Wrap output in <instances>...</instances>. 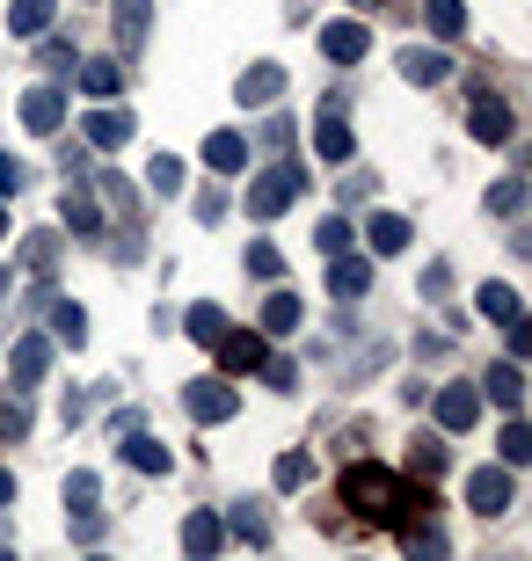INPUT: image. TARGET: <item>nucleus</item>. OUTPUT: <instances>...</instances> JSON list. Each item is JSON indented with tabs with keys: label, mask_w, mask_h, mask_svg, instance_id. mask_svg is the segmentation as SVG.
<instances>
[{
	"label": "nucleus",
	"mask_w": 532,
	"mask_h": 561,
	"mask_svg": "<svg viewBox=\"0 0 532 561\" xmlns=\"http://www.w3.org/2000/svg\"><path fill=\"white\" fill-rule=\"evenodd\" d=\"M496 453H503V467H532V423H503V437H496Z\"/></svg>",
	"instance_id": "obj_31"
},
{
	"label": "nucleus",
	"mask_w": 532,
	"mask_h": 561,
	"mask_svg": "<svg viewBox=\"0 0 532 561\" xmlns=\"http://www.w3.org/2000/svg\"><path fill=\"white\" fill-rule=\"evenodd\" d=\"M212 351H219L226 373H256V365L270 357V343H263L256 329H219V343H212Z\"/></svg>",
	"instance_id": "obj_10"
},
{
	"label": "nucleus",
	"mask_w": 532,
	"mask_h": 561,
	"mask_svg": "<svg viewBox=\"0 0 532 561\" xmlns=\"http://www.w3.org/2000/svg\"><path fill=\"white\" fill-rule=\"evenodd\" d=\"M328 291H336V299H365L372 291V263L365 255H328Z\"/></svg>",
	"instance_id": "obj_14"
},
{
	"label": "nucleus",
	"mask_w": 532,
	"mask_h": 561,
	"mask_svg": "<svg viewBox=\"0 0 532 561\" xmlns=\"http://www.w3.org/2000/svg\"><path fill=\"white\" fill-rule=\"evenodd\" d=\"M307 321V307H299V291H270V307H263V329L270 335H292Z\"/></svg>",
	"instance_id": "obj_25"
},
{
	"label": "nucleus",
	"mask_w": 532,
	"mask_h": 561,
	"mask_svg": "<svg viewBox=\"0 0 532 561\" xmlns=\"http://www.w3.org/2000/svg\"><path fill=\"white\" fill-rule=\"evenodd\" d=\"M59 219L81 233V241H95V233H103V205H95L88 190H66V197H59Z\"/></svg>",
	"instance_id": "obj_21"
},
{
	"label": "nucleus",
	"mask_w": 532,
	"mask_h": 561,
	"mask_svg": "<svg viewBox=\"0 0 532 561\" xmlns=\"http://www.w3.org/2000/svg\"><path fill=\"white\" fill-rule=\"evenodd\" d=\"M314 153H321L328 168H350V153H358V139H350V125H343V95H328V103H321V125H314Z\"/></svg>",
	"instance_id": "obj_4"
},
{
	"label": "nucleus",
	"mask_w": 532,
	"mask_h": 561,
	"mask_svg": "<svg viewBox=\"0 0 532 561\" xmlns=\"http://www.w3.org/2000/svg\"><path fill=\"white\" fill-rule=\"evenodd\" d=\"M219 329H226V313L212 307V299H197V307L183 313V335H190V343H205V351H212V343H219Z\"/></svg>",
	"instance_id": "obj_28"
},
{
	"label": "nucleus",
	"mask_w": 532,
	"mask_h": 561,
	"mask_svg": "<svg viewBox=\"0 0 532 561\" xmlns=\"http://www.w3.org/2000/svg\"><path fill=\"white\" fill-rule=\"evenodd\" d=\"M234 95H241V110H270L278 95H285V66H270V59H263V66H248Z\"/></svg>",
	"instance_id": "obj_12"
},
{
	"label": "nucleus",
	"mask_w": 532,
	"mask_h": 561,
	"mask_svg": "<svg viewBox=\"0 0 532 561\" xmlns=\"http://www.w3.org/2000/svg\"><path fill=\"white\" fill-rule=\"evenodd\" d=\"M343 503H350L365 525H401V518H409V503H416V511L430 503V489H423V481L409 489V481L387 474L380 459H358V467L343 474Z\"/></svg>",
	"instance_id": "obj_1"
},
{
	"label": "nucleus",
	"mask_w": 532,
	"mask_h": 561,
	"mask_svg": "<svg viewBox=\"0 0 532 561\" xmlns=\"http://www.w3.org/2000/svg\"><path fill=\"white\" fill-rule=\"evenodd\" d=\"M66 125V95L52 81L44 88H30V95H22V131H37V139H52V131Z\"/></svg>",
	"instance_id": "obj_9"
},
{
	"label": "nucleus",
	"mask_w": 532,
	"mask_h": 561,
	"mask_svg": "<svg viewBox=\"0 0 532 561\" xmlns=\"http://www.w3.org/2000/svg\"><path fill=\"white\" fill-rule=\"evenodd\" d=\"M146 183L161 190V197H176V190H183V161H176V153H154V168H146Z\"/></svg>",
	"instance_id": "obj_34"
},
{
	"label": "nucleus",
	"mask_w": 532,
	"mask_h": 561,
	"mask_svg": "<svg viewBox=\"0 0 532 561\" xmlns=\"http://www.w3.org/2000/svg\"><path fill=\"white\" fill-rule=\"evenodd\" d=\"M66 511H73V518L95 511V474H66Z\"/></svg>",
	"instance_id": "obj_36"
},
{
	"label": "nucleus",
	"mask_w": 532,
	"mask_h": 561,
	"mask_svg": "<svg viewBox=\"0 0 532 561\" xmlns=\"http://www.w3.org/2000/svg\"><path fill=\"white\" fill-rule=\"evenodd\" d=\"M474 313H482V321H511V313H525V299H518L511 285H482L474 291Z\"/></svg>",
	"instance_id": "obj_26"
},
{
	"label": "nucleus",
	"mask_w": 532,
	"mask_h": 561,
	"mask_svg": "<svg viewBox=\"0 0 532 561\" xmlns=\"http://www.w3.org/2000/svg\"><path fill=\"white\" fill-rule=\"evenodd\" d=\"M321 51H328L336 66L365 59V51H372V30H365V15H336V22L321 30Z\"/></svg>",
	"instance_id": "obj_7"
},
{
	"label": "nucleus",
	"mask_w": 532,
	"mask_h": 561,
	"mask_svg": "<svg viewBox=\"0 0 532 561\" xmlns=\"http://www.w3.org/2000/svg\"><path fill=\"white\" fill-rule=\"evenodd\" d=\"M15 190H22V161H15V153H0V197H15Z\"/></svg>",
	"instance_id": "obj_45"
},
{
	"label": "nucleus",
	"mask_w": 532,
	"mask_h": 561,
	"mask_svg": "<svg viewBox=\"0 0 532 561\" xmlns=\"http://www.w3.org/2000/svg\"><path fill=\"white\" fill-rule=\"evenodd\" d=\"M117 453L132 459L139 474H168V467H176V453H168L161 437H146V431H124V437H117Z\"/></svg>",
	"instance_id": "obj_15"
},
{
	"label": "nucleus",
	"mask_w": 532,
	"mask_h": 561,
	"mask_svg": "<svg viewBox=\"0 0 532 561\" xmlns=\"http://www.w3.org/2000/svg\"><path fill=\"white\" fill-rule=\"evenodd\" d=\"M401 81L438 88V81H452V59H445V51H423V44H409V51H401Z\"/></svg>",
	"instance_id": "obj_17"
},
{
	"label": "nucleus",
	"mask_w": 532,
	"mask_h": 561,
	"mask_svg": "<svg viewBox=\"0 0 532 561\" xmlns=\"http://www.w3.org/2000/svg\"><path fill=\"white\" fill-rule=\"evenodd\" d=\"M248 153H256V146H248V131H212V139H205V168H212V175L248 168Z\"/></svg>",
	"instance_id": "obj_16"
},
{
	"label": "nucleus",
	"mask_w": 532,
	"mask_h": 561,
	"mask_svg": "<svg viewBox=\"0 0 532 561\" xmlns=\"http://www.w3.org/2000/svg\"><path fill=\"white\" fill-rule=\"evenodd\" d=\"M430 416H438V431H474V416H482V387H438Z\"/></svg>",
	"instance_id": "obj_8"
},
{
	"label": "nucleus",
	"mask_w": 532,
	"mask_h": 561,
	"mask_svg": "<svg viewBox=\"0 0 532 561\" xmlns=\"http://www.w3.org/2000/svg\"><path fill=\"white\" fill-rule=\"evenodd\" d=\"M44 66H52V73H73L81 51H73V44H44Z\"/></svg>",
	"instance_id": "obj_44"
},
{
	"label": "nucleus",
	"mask_w": 532,
	"mask_h": 561,
	"mask_svg": "<svg viewBox=\"0 0 532 561\" xmlns=\"http://www.w3.org/2000/svg\"><path fill=\"white\" fill-rule=\"evenodd\" d=\"M503 329H511V335H503V357H518V365H525V351H532V321H525V313H511Z\"/></svg>",
	"instance_id": "obj_40"
},
{
	"label": "nucleus",
	"mask_w": 532,
	"mask_h": 561,
	"mask_svg": "<svg viewBox=\"0 0 532 561\" xmlns=\"http://www.w3.org/2000/svg\"><path fill=\"white\" fill-rule=\"evenodd\" d=\"M226 533H234V540H248V547H263L270 540V518L256 511V503H234V511H226Z\"/></svg>",
	"instance_id": "obj_30"
},
{
	"label": "nucleus",
	"mask_w": 532,
	"mask_h": 561,
	"mask_svg": "<svg viewBox=\"0 0 532 561\" xmlns=\"http://www.w3.org/2000/svg\"><path fill=\"white\" fill-rule=\"evenodd\" d=\"M95 197H103V205H117L124 219H139V183H132V175H117V168H103V175H95Z\"/></svg>",
	"instance_id": "obj_23"
},
{
	"label": "nucleus",
	"mask_w": 532,
	"mask_h": 561,
	"mask_svg": "<svg viewBox=\"0 0 532 561\" xmlns=\"http://www.w3.org/2000/svg\"><path fill=\"white\" fill-rule=\"evenodd\" d=\"M350 8H358V15H365V8H380V0H350Z\"/></svg>",
	"instance_id": "obj_47"
},
{
	"label": "nucleus",
	"mask_w": 532,
	"mask_h": 561,
	"mask_svg": "<svg viewBox=\"0 0 532 561\" xmlns=\"http://www.w3.org/2000/svg\"><path fill=\"white\" fill-rule=\"evenodd\" d=\"M270 481H278V489L292 496V489H307V481H314V459H307V453H278V467H270Z\"/></svg>",
	"instance_id": "obj_32"
},
{
	"label": "nucleus",
	"mask_w": 532,
	"mask_h": 561,
	"mask_svg": "<svg viewBox=\"0 0 532 561\" xmlns=\"http://www.w3.org/2000/svg\"><path fill=\"white\" fill-rule=\"evenodd\" d=\"M365 241H372V255H401L409 249V219H401V211H372Z\"/></svg>",
	"instance_id": "obj_20"
},
{
	"label": "nucleus",
	"mask_w": 532,
	"mask_h": 561,
	"mask_svg": "<svg viewBox=\"0 0 532 561\" xmlns=\"http://www.w3.org/2000/svg\"><path fill=\"white\" fill-rule=\"evenodd\" d=\"M518 205H525V183H518V175H503V183L489 190V211H496V219H518Z\"/></svg>",
	"instance_id": "obj_35"
},
{
	"label": "nucleus",
	"mask_w": 532,
	"mask_h": 561,
	"mask_svg": "<svg viewBox=\"0 0 532 561\" xmlns=\"http://www.w3.org/2000/svg\"><path fill=\"white\" fill-rule=\"evenodd\" d=\"M52 343H66V351H81V343H88V313L73 307V299L52 307Z\"/></svg>",
	"instance_id": "obj_27"
},
{
	"label": "nucleus",
	"mask_w": 532,
	"mask_h": 561,
	"mask_svg": "<svg viewBox=\"0 0 532 561\" xmlns=\"http://www.w3.org/2000/svg\"><path fill=\"white\" fill-rule=\"evenodd\" d=\"M110 22H117V44L132 51V44L154 30V0H110Z\"/></svg>",
	"instance_id": "obj_22"
},
{
	"label": "nucleus",
	"mask_w": 532,
	"mask_h": 561,
	"mask_svg": "<svg viewBox=\"0 0 532 561\" xmlns=\"http://www.w3.org/2000/svg\"><path fill=\"white\" fill-rule=\"evenodd\" d=\"M183 416H190V423H226V416H241V387H226V379H183Z\"/></svg>",
	"instance_id": "obj_3"
},
{
	"label": "nucleus",
	"mask_w": 532,
	"mask_h": 561,
	"mask_svg": "<svg viewBox=\"0 0 532 561\" xmlns=\"http://www.w3.org/2000/svg\"><path fill=\"white\" fill-rule=\"evenodd\" d=\"M467 503H474V518H503L511 511V467H474Z\"/></svg>",
	"instance_id": "obj_6"
},
{
	"label": "nucleus",
	"mask_w": 532,
	"mask_h": 561,
	"mask_svg": "<svg viewBox=\"0 0 532 561\" xmlns=\"http://www.w3.org/2000/svg\"><path fill=\"white\" fill-rule=\"evenodd\" d=\"M8 503H15V474H8V467H0V511H8Z\"/></svg>",
	"instance_id": "obj_46"
},
{
	"label": "nucleus",
	"mask_w": 532,
	"mask_h": 561,
	"mask_svg": "<svg viewBox=\"0 0 532 561\" xmlns=\"http://www.w3.org/2000/svg\"><path fill=\"white\" fill-rule=\"evenodd\" d=\"M8 373H15V387H37V379L52 373V335H22L15 357H8Z\"/></svg>",
	"instance_id": "obj_13"
},
{
	"label": "nucleus",
	"mask_w": 532,
	"mask_h": 561,
	"mask_svg": "<svg viewBox=\"0 0 532 561\" xmlns=\"http://www.w3.org/2000/svg\"><path fill=\"white\" fill-rule=\"evenodd\" d=\"M401 547H409V554H445V540H438L430 525H401Z\"/></svg>",
	"instance_id": "obj_42"
},
{
	"label": "nucleus",
	"mask_w": 532,
	"mask_h": 561,
	"mask_svg": "<svg viewBox=\"0 0 532 561\" xmlns=\"http://www.w3.org/2000/svg\"><path fill=\"white\" fill-rule=\"evenodd\" d=\"M467 131L482 146H511V131H518V110L503 103V95H474V110H467Z\"/></svg>",
	"instance_id": "obj_5"
},
{
	"label": "nucleus",
	"mask_w": 532,
	"mask_h": 561,
	"mask_svg": "<svg viewBox=\"0 0 532 561\" xmlns=\"http://www.w3.org/2000/svg\"><path fill=\"white\" fill-rule=\"evenodd\" d=\"M219 540H226V525L212 518V511H190L183 518V547L190 554H219Z\"/></svg>",
	"instance_id": "obj_24"
},
{
	"label": "nucleus",
	"mask_w": 532,
	"mask_h": 561,
	"mask_svg": "<svg viewBox=\"0 0 532 561\" xmlns=\"http://www.w3.org/2000/svg\"><path fill=\"white\" fill-rule=\"evenodd\" d=\"M314 249H321V255H343L350 249V219H321V227H314Z\"/></svg>",
	"instance_id": "obj_37"
},
{
	"label": "nucleus",
	"mask_w": 532,
	"mask_h": 561,
	"mask_svg": "<svg viewBox=\"0 0 532 561\" xmlns=\"http://www.w3.org/2000/svg\"><path fill=\"white\" fill-rule=\"evenodd\" d=\"M52 255H59V233H30V241H22V271H44Z\"/></svg>",
	"instance_id": "obj_38"
},
{
	"label": "nucleus",
	"mask_w": 532,
	"mask_h": 561,
	"mask_svg": "<svg viewBox=\"0 0 532 561\" xmlns=\"http://www.w3.org/2000/svg\"><path fill=\"white\" fill-rule=\"evenodd\" d=\"M132 131H139V125H132V110H88L81 139H88V146H124Z\"/></svg>",
	"instance_id": "obj_19"
},
{
	"label": "nucleus",
	"mask_w": 532,
	"mask_h": 561,
	"mask_svg": "<svg viewBox=\"0 0 532 561\" xmlns=\"http://www.w3.org/2000/svg\"><path fill=\"white\" fill-rule=\"evenodd\" d=\"M416 474H445V445H438V437H416Z\"/></svg>",
	"instance_id": "obj_41"
},
{
	"label": "nucleus",
	"mask_w": 532,
	"mask_h": 561,
	"mask_svg": "<svg viewBox=\"0 0 532 561\" xmlns=\"http://www.w3.org/2000/svg\"><path fill=\"white\" fill-rule=\"evenodd\" d=\"M73 73H81V88H88V95H117V81H124V73H117V59H88V66H73Z\"/></svg>",
	"instance_id": "obj_33"
},
{
	"label": "nucleus",
	"mask_w": 532,
	"mask_h": 561,
	"mask_svg": "<svg viewBox=\"0 0 532 561\" xmlns=\"http://www.w3.org/2000/svg\"><path fill=\"white\" fill-rule=\"evenodd\" d=\"M0 233H8V205H0Z\"/></svg>",
	"instance_id": "obj_48"
},
{
	"label": "nucleus",
	"mask_w": 532,
	"mask_h": 561,
	"mask_svg": "<svg viewBox=\"0 0 532 561\" xmlns=\"http://www.w3.org/2000/svg\"><path fill=\"white\" fill-rule=\"evenodd\" d=\"M22 431H30V409H22V401H0V445L22 437Z\"/></svg>",
	"instance_id": "obj_43"
},
{
	"label": "nucleus",
	"mask_w": 532,
	"mask_h": 561,
	"mask_svg": "<svg viewBox=\"0 0 532 561\" xmlns=\"http://www.w3.org/2000/svg\"><path fill=\"white\" fill-rule=\"evenodd\" d=\"M423 22H430V37H467V8L460 0H423Z\"/></svg>",
	"instance_id": "obj_29"
},
{
	"label": "nucleus",
	"mask_w": 532,
	"mask_h": 561,
	"mask_svg": "<svg viewBox=\"0 0 532 561\" xmlns=\"http://www.w3.org/2000/svg\"><path fill=\"white\" fill-rule=\"evenodd\" d=\"M482 401H496V409H518V401H525V365H518V357H496L489 373H482Z\"/></svg>",
	"instance_id": "obj_11"
},
{
	"label": "nucleus",
	"mask_w": 532,
	"mask_h": 561,
	"mask_svg": "<svg viewBox=\"0 0 532 561\" xmlns=\"http://www.w3.org/2000/svg\"><path fill=\"white\" fill-rule=\"evenodd\" d=\"M59 15V0H8V37H44Z\"/></svg>",
	"instance_id": "obj_18"
},
{
	"label": "nucleus",
	"mask_w": 532,
	"mask_h": 561,
	"mask_svg": "<svg viewBox=\"0 0 532 561\" xmlns=\"http://www.w3.org/2000/svg\"><path fill=\"white\" fill-rule=\"evenodd\" d=\"M278 271H285V255L270 249V241H256V249H248V277H263V285H270Z\"/></svg>",
	"instance_id": "obj_39"
},
{
	"label": "nucleus",
	"mask_w": 532,
	"mask_h": 561,
	"mask_svg": "<svg viewBox=\"0 0 532 561\" xmlns=\"http://www.w3.org/2000/svg\"><path fill=\"white\" fill-rule=\"evenodd\" d=\"M299 197H307V168H299V161H278L270 175L248 183V211H256V219H285Z\"/></svg>",
	"instance_id": "obj_2"
}]
</instances>
